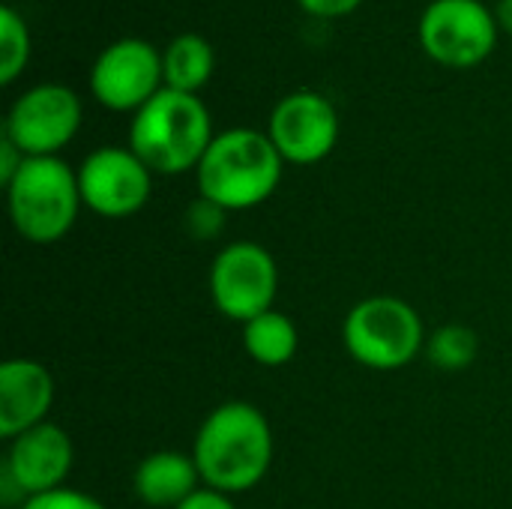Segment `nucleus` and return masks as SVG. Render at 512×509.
<instances>
[{
    "label": "nucleus",
    "mask_w": 512,
    "mask_h": 509,
    "mask_svg": "<svg viewBox=\"0 0 512 509\" xmlns=\"http://www.w3.org/2000/svg\"><path fill=\"white\" fill-rule=\"evenodd\" d=\"M429 360L444 369V372H462L468 369L477 354H480V336L465 327V324H447L441 330L432 333L429 345H426Z\"/></svg>",
    "instance_id": "nucleus-17"
},
{
    "label": "nucleus",
    "mask_w": 512,
    "mask_h": 509,
    "mask_svg": "<svg viewBox=\"0 0 512 509\" xmlns=\"http://www.w3.org/2000/svg\"><path fill=\"white\" fill-rule=\"evenodd\" d=\"M54 402V378L36 360H6L0 366V438L12 441L21 432L45 423Z\"/></svg>",
    "instance_id": "nucleus-13"
},
{
    "label": "nucleus",
    "mask_w": 512,
    "mask_h": 509,
    "mask_svg": "<svg viewBox=\"0 0 512 509\" xmlns=\"http://www.w3.org/2000/svg\"><path fill=\"white\" fill-rule=\"evenodd\" d=\"M495 18H498V27H504L507 33H512V0H498Z\"/></svg>",
    "instance_id": "nucleus-24"
},
{
    "label": "nucleus",
    "mask_w": 512,
    "mask_h": 509,
    "mask_svg": "<svg viewBox=\"0 0 512 509\" xmlns=\"http://www.w3.org/2000/svg\"><path fill=\"white\" fill-rule=\"evenodd\" d=\"M315 18H342L351 15L363 0H297Z\"/></svg>",
    "instance_id": "nucleus-21"
},
{
    "label": "nucleus",
    "mask_w": 512,
    "mask_h": 509,
    "mask_svg": "<svg viewBox=\"0 0 512 509\" xmlns=\"http://www.w3.org/2000/svg\"><path fill=\"white\" fill-rule=\"evenodd\" d=\"M78 189L87 210L105 219H126L147 204L153 171L129 147H99L81 162Z\"/></svg>",
    "instance_id": "nucleus-11"
},
{
    "label": "nucleus",
    "mask_w": 512,
    "mask_h": 509,
    "mask_svg": "<svg viewBox=\"0 0 512 509\" xmlns=\"http://www.w3.org/2000/svg\"><path fill=\"white\" fill-rule=\"evenodd\" d=\"M297 345H300V336H297L294 321L276 309L243 324V348L261 366L276 369V366L291 363L297 354Z\"/></svg>",
    "instance_id": "nucleus-16"
},
{
    "label": "nucleus",
    "mask_w": 512,
    "mask_h": 509,
    "mask_svg": "<svg viewBox=\"0 0 512 509\" xmlns=\"http://www.w3.org/2000/svg\"><path fill=\"white\" fill-rule=\"evenodd\" d=\"M216 66V51L201 33H180L162 51V78L165 87L180 93H195L210 81Z\"/></svg>",
    "instance_id": "nucleus-15"
},
{
    "label": "nucleus",
    "mask_w": 512,
    "mask_h": 509,
    "mask_svg": "<svg viewBox=\"0 0 512 509\" xmlns=\"http://www.w3.org/2000/svg\"><path fill=\"white\" fill-rule=\"evenodd\" d=\"M348 354L375 372L405 369L423 348L426 333L417 309L399 297H366L360 300L342 327Z\"/></svg>",
    "instance_id": "nucleus-5"
},
{
    "label": "nucleus",
    "mask_w": 512,
    "mask_h": 509,
    "mask_svg": "<svg viewBox=\"0 0 512 509\" xmlns=\"http://www.w3.org/2000/svg\"><path fill=\"white\" fill-rule=\"evenodd\" d=\"M282 168L285 159L270 135L249 126L225 129L195 168L198 192L222 210H252L276 192Z\"/></svg>",
    "instance_id": "nucleus-2"
},
{
    "label": "nucleus",
    "mask_w": 512,
    "mask_h": 509,
    "mask_svg": "<svg viewBox=\"0 0 512 509\" xmlns=\"http://www.w3.org/2000/svg\"><path fill=\"white\" fill-rule=\"evenodd\" d=\"M78 129L81 99L63 84H36L12 102L3 135L24 156H57Z\"/></svg>",
    "instance_id": "nucleus-8"
},
{
    "label": "nucleus",
    "mask_w": 512,
    "mask_h": 509,
    "mask_svg": "<svg viewBox=\"0 0 512 509\" xmlns=\"http://www.w3.org/2000/svg\"><path fill=\"white\" fill-rule=\"evenodd\" d=\"M279 288V270L273 255L252 243L240 240L225 246L210 267V297L216 309L231 321H252L273 309Z\"/></svg>",
    "instance_id": "nucleus-7"
},
{
    "label": "nucleus",
    "mask_w": 512,
    "mask_h": 509,
    "mask_svg": "<svg viewBox=\"0 0 512 509\" xmlns=\"http://www.w3.org/2000/svg\"><path fill=\"white\" fill-rule=\"evenodd\" d=\"M132 489L147 507L177 509L192 492L201 489V474L192 456L177 450H159L135 468Z\"/></svg>",
    "instance_id": "nucleus-14"
},
{
    "label": "nucleus",
    "mask_w": 512,
    "mask_h": 509,
    "mask_svg": "<svg viewBox=\"0 0 512 509\" xmlns=\"http://www.w3.org/2000/svg\"><path fill=\"white\" fill-rule=\"evenodd\" d=\"M177 509H237V507H234L231 495L201 486L198 492H192V495H189V498H186V501H183Z\"/></svg>",
    "instance_id": "nucleus-22"
},
{
    "label": "nucleus",
    "mask_w": 512,
    "mask_h": 509,
    "mask_svg": "<svg viewBox=\"0 0 512 509\" xmlns=\"http://www.w3.org/2000/svg\"><path fill=\"white\" fill-rule=\"evenodd\" d=\"M24 159H27V156L3 135V138H0V183H3V186L12 183V177L18 174V168L24 165Z\"/></svg>",
    "instance_id": "nucleus-23"
},
{
    "label": "nucleus",
    "mask_w": 512,
    "mask_h": 509,
    "mask_svg": "<svg viewBox=\"0 0 512 509\" xmlns=\"http://www.w3.org/2000/svg\"><path fill=\"white\" fill-rule=\"evenodd\" d=\"M192 459L207 489L225 495L255 489L273 462V432L267 417L249 402L219 405L201 423Z\"/></svg>",
    "instance_id": "nucleus-1"
},
{
    "label": "nucleus",
    "mask_w": 512,
    "mask_h": 509,
    "mask_svg": "<svg viewBox=\"0 0 512 509\" xmlns=\"http://www.w3.org/2000/svg\"><path fill=\"white\" fill-rule=\"evenodd\" d=\"M225 213L219 204L207 201V198H198L189 210H186V231L195 237V240H213L222 234L225 228Z\"/></svg>",
    "instance_id": "nucleus-19"
},
{
    "label": "nucleus",
    "mask_w": 512,
    "mask_h": 509,
    "mask_svg": "<svg viewBox=\"0 0 512 509\" xmlns=\"http://www.w3.org/2000/svg\"><path fill=\"white\" fill-rule=\"evenodd\" d=\"M213 138L207 105L195 93L171 87H162L141 105L129 126V150L153 174H186L198 168Z\"/></svg>",
    "instance_id": "nucleus-3"
},
{
    "label": "nucleus",
    "mask_w": 512,
    "mask_h": 509,
    "mask_svg": "<svg viewBox=\"0 0 512 509\" xmlns=\"http://www.w3.org/2000/svg\"><path fill=\"white\" fill-rule=\"evenodd\" d=\"M9 219L30 243H57L66 237L81 210L78 171L57 156H27L6 186Z\"/></svg>",
    "instance_id": "nucleus-4"
},
{
    "label": "nucleus",
    "mask_w": 512,
    "mask_h": 509,
    "mask_svg": "<svg viewBox=\"0 0 512 509\" xmlns=\"http://www.w3.org/2000/svg\"><path fill=\"white\" fill-rule=\"evenodd\" d=\"M423 51L450 69L480 66L498 42V18L480 0H432L417 27Z\"/></svg>",
    "instance_id": "nucleus-6"
},
{
    "label": "nucleus",
    "mask_w": 512,
    "mask_h": 509,
    "mask_svg": "<svg viewBox=\"0 0 512 509\" xmlns=\"http://www.w3.org/2000/svg\"><path fill=\"white\" fill-rule=\"evenodd\" d=\"M21 509H108L102 501L84 495V492H75V489H57V492H48V495H36V498H27Z\"/></svg>",
    "instance_id": "nucleus-20"
},
{
    "label": "nucleus",
    "mask_w": 512,
    "mask_h": 509,
    "mask_svg": "<svg viewBox=\"0 0 512 509\" xmlns=\"http://www.w3.org/2000/svg\"><path fill=\"white\" fill-rule=\"evenodd\" d=\"M75 462V450H72V438L54 426V423H39L27 432H21L18 438L9 441L3 468H0V489H3V501H15V498H36V495H48L63 489L69 471Z\"/></svg>",
    "instance_id": "nucleus-9"
},
{
    "label": "nucleus",
    "mask_w": 512,
    "mask_h": 509,
    "mask_svg": "<svg viewBox=\"0 0 512 509\" xmlns=\"http://www.w3.org/2000/svg\"><path fill=\"white\" fill-rule=\"evenodd\" d=\"M267 135L285 162L315 165L327 159L339 141V114L327 96L294 90L273 108Z\"/></svg>",
    "instance_id": "nucleus-12"
},
{
    "label": "nucleus",
    "mask_w": 512,
    "mask_h": 509,
    "mask_svg": "<svg viewBox=\"0 0 512 509\" xmlns=\"http://www.w3.org/2000/svg\"><path fill=\"white\" fill-rule=\"evenodd\" d=\"M162 87V54L138 36L111 42L90 69V90L111 111H138Z\"/></svg>",
    "instance_id": "nucleus-10"
},
{
    "label": "nucleus",
    "mask_w": 512,
    "mask_h": 509,
    "mask_svg": "<svg viewBox=\"0 0 512 509\" xmlns=\"http://www.w3.org/2000/svg\"><path fill=\"white\" fill-rule=\"evenodd\" d=\"M30 60V30L12 6H0V81L12 84Z\"/></svg>",
    "instance_id": "nucleus-18"
}]
</instances>
